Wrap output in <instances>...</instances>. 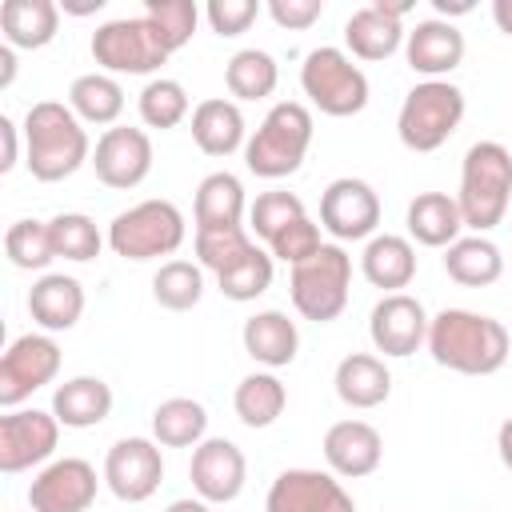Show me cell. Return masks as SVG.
Returning a JSON list of instances; mask_svg holds the SVG:
<instances>
[{
	"label": "cell",
	"mask_w": 512,
	"mask_h": 512,
	"mask_svg": "<svg viewBox=\"0 0 512 512\" xmlns=\"http://www.w3.org/2000/svg\"><path fill=\"white\" fill-rule=\"evenodd\" d=\"M208 432V408L192 396H172L152 408V440L160 448H196Z\"/></svg>",
	"instance_id": "33"
},
{
	"label": "cell",
	"mask_w": 512,
	"mask_h": 512,
	"mask_svg": "<svg viewBox=\"0 0 512 512\" xmlns=\"http://www.w3.org/2000/svg\"><path fill=\"white\" fill-rule=\"evenodd\" d=\"M264 512H356V504L332 472L284 468L264 496Z\"/></svg>",
	"instance_id": "17"
},
{
	"label": "cell",
	"mask_w": 512,
	"mask_h": 512,
	"mask_svg": "<svg viewBox=\"0 0 512 512\" xmlns=\"http://www.w3.org/2000/svg\"><path fill=\"white\" fill-rule=\"evenodd\" d=\"M0 32L12 48H44L60 32V4L52 0H4L0 4Z\"/></svg>",
	"instance_id": "29"
},
{
	"label": "cell",
	"mask_w": 512,
	"mask_h": 512,
	"mask_svg": "<svg viewBox=\"0 0 512 512\" xmlns=\"http://www.w3.org/2000/svg\"><path fill=\"white\" fill-rule=\"evenodd\" d=\"M428 356L460 376H492L512 352V336L496 316L472 308H444L428 324Z\"/></svg>",
	"instance_id": "1"
},
{
	"label": "cell",
	"mask_w": 512,
	"mask_h": 512,
	"mask_svg": "<svg viewBox=\"0 0 512 512\" xmlns=\"http://www.w3.org/2000/svg\"><path fill=\"white\" fill-rule=\"evenodd\" d=\"M224 84H228V92L236 100H264V96L276 92L280 68L272 60V52H264V48H240L224 64Z\"/></svg>",
	"instance_id": "35"
},
{
	"label": "cell",
	"mask_w": 512,
	"mask_h": 512,
	"mask_svg": "<svg viewBox=\"0 0 512 512\" xmlns=\"http://www.w3.org/2000/svg\"><path fill=\"white\" fill-rule=\"evenodd\" d=\"M244 184L232 172H208L196 184V200H192V220L196 232H224V228H244Z\"/></svg>",
	"instance_id": "25"
},
{
	"label": "cell",
	"mask_w": 512,
	"mask_h": 512,
	"mask_svg": "<svg viewBox=\"0 0 512 512\" xmlns=\"http://www.w3.org/2000/svg\"><path fill=\"white\" fill-rule=\"evenodd\" d=\"M512 200V152L500 140H476L460 164V216L476 236L492 232L508 216Z\"/></svg>",
	"instance_id": "3"
},
{
	"label": "cell",
	"mask_w": 512,
	"mask_h": 512,
	"mask_svg": "<svg viewBox=\"0 0 512 512\" xmlns=\"http://www.w3.org/2000/svg\"><path fill=\"white\" fill-rule=\"evenodd\" d=\"M300 88L308 96L312 108H320L324 116H356L368 108V76L360 64H352V56L344 48L320 44L304 56L300 64Z\"/></svg>",
	"instance_id": "7"
},
{
	"label": "cell",
	"mask_w": 512,
	"mask_h": 512,
	"mask_svg": "<svg viewBox=\"0 0 512 512\" xmlns=\"http://www.w3.org/2000/svg\"><path fill=\"white\" fill-rule=\"evenodd\" d=\"M92 168H96L100 184L120 188V192L144 184L152 172V136L144 128H132V124L104 128L96 148H92Z\"/></svg>",
	"instance_id": "15"
},
{
	"label": "cell",
	"mask_w": 512,
	"mask_h": 512,
	"mask_svg": "<svg viewBox=\"0 0 512 512\" xmlns=\"http://www.w3.org/2000/svg\"><path fill=\"white\" fill-rule=\"evenodd\" d=\"M332 384H336V396L360 412L380 408L392 396V372H388L384 356H376V352H348L336 364Z\"/></svg>",
	"instance_id": "24"
},
{
	"label": "cell",
	"mask_w": 512,
	"mask_h": 512,
	"mask_svg": "<svg viewBox=\"0 0 512 512\" xmlns=\"http://www.w3.org/2000/svg\"><path fill=\"white\" fill-rule=\"evenodd\" d=\"M320 248H324V240H320V224H316L312 216L292 220L288 228H280V232L268 240L272 260H280V264H288V268H296V264L312 260Z\"/></svg>",
	"instance_id": "44"
},
{
	"label": "cell",
	"mask_w": 512,
	"mask_h": 512,
	"mask_svg": "<svg viewBox=\"0 0 512 512\" xmlns=\"http://www.w3.org/2000/svg\"><path fill=\"white\" fill-rule=\"evenodd\" d=\"M20 128L12 116H0V140H4V152H0V172H12L16 160H20Z\"/></svg>",
	"instance_id": "47"
},
{
	"label": "cell",
	"mask_w": 512,
	"mask_h": 512,
	"mask_svg": "<svg viewBox=\"0 0 512 512\" xmlns=\"http://www.w3.org/2000/svg\"><path fill=\"white\" fill-rule=\"evenodd\" d=\"M48 228H52V244H56V256L60 260L88 264V260L100 256L104 236H100V228H96L92 216H84V212H56L48 220Z\"/></svg>",
	"instance_id": "39"
},
{
	"label": "cell",
	"mask_w": 512,
	"mask_h": 512,
	"mask_svg": "<svg viewBox=\"0 0 512 512\" xmlns=\"http://www.w3.org/2000/svg\"><path fill=\"white\" fill-rule=\"evenodd\" d=\"M96 468L84 456H60L48 460L32 484H28V504L32 512H88L96 500Z\"/></svg>",
	"instance_id": "13"
},
{
	"label": "cell",
	"mask_w": 512,
	"mask_h": 512,
	"mask_svg": "<svg viewBox=\"0 0 512 512\" xmlns=\"http://www.w3.org/2000/svg\"><path fill=\"white\" fill-rule=\"evenodd\" d=\"M492 20L504 36H512V0H492Z\"/></svg>",
	"instance_id": "50"
},
{
	"label": "cell",
	"mask_w": 512,
	"mask_h": 512,
	"mask_svg": "<svg viewBox=\"0 0 512 512\" xmlns=\"http://www.w3.org/2000/svg\"><path fill=\"white\" fill-rule=\"evenodd\" d=\"M204 16L216 36H240L260 16V0H208Z\"/></svg>",
	"instance_id": "45"
},
{
	"label": "cell",
	"mask_w": 512,
	"mask_h": 512,
	"mask_svg": "<svg viewBox=\"0 0 512 512\" xmlns=\"http://www.w3.org/2000/svg\"><path fill=\"white\" fill-rule=\"evenodd\" d=\"M464 120V92L452 80H420L396 112V136L408 152H436Z\"/></svg>",
	"instance_id": "5"
},
{
	"label": "cell",
	"mask_w": 512,
	"mask_h": 512,
	"mask_svg": "<svg viewBox=\"0 0 512 512\" xmlns=\"http://www.w3.org/2000/svg\"><path fill=\"white\" fill-rule=\"evenodd\" d=\"M272 252H264L260 244H252V252L248 256H240L228 272H220L216 276V284H220V292L228 296V300H236V304H248V300H256V296H264L268 288H272Z\"/></svg>",
	"instance_id": "40"
},
{
	"label": "cell",
	"mask_w": 512,
	"mask_h": 512,
	"mask_svg": "<svg viewBox=\"0 0 512 512\" xmlns=\"http://www.w3.org/2000/svg\"><path fill=\"white\" fill-rule=\"evenodd\" d=\"M380 224V196L368 180L340 176L320 196V228L336 240H372Z\"/></svg>",
	"instance_id": "14"
},
{
	"label": "cell",
	"mask_w": 512,
	"mask_h": 512,
	"mask_svg": "<svg viewBox=\"0 0 512 512\" xmlns=\"http://www.w3.org/2000/svg\"><path fill=\"white\" fill-rule=\"evenodd\" d=\"M348 288H352V256L340 244H324L312 260L296 264L288 276L292 308L312 324L336 320L348 308Z\"/></svg>",
	"instance_id": "8"
},
{
	"label": "cell",
	"mask_w": 512,
	"mask_h": 512,
	"mask_svg": "<svg viewBox=\"0 0 512 512\" xmlns=\"http://www.w3.org/2000/svg\"><path fill=\"white\" fill-rule=\"evenodd\" d=\"M444 272L464 288H488L504 276V256L488 236H460L444 248Z\"/></svg>",
	"instance_id": "31"
},
{
	"label": "cell",
	"mask_w": 512,
	"mask_h": 512,
	"mask_svg": "<svg viewBox=\"0 0 512 512\" xmlns=\"http://www.w3.org/2000/svg\"><path fill=\"white\" fill-rule=\"evenodd\" d=\"M68 108L80 116V124L116 128V120L124 112V88L108 72H84L68 88Z\"/></svg>",
	"instance_id": "32"
},
{
	"label": "cell",
	"mask_w": 512,
	"mask_h": 512,
	"mask_svg": "<svg viewBox=\"0 0 512 512\" xmlns=\"http://www.w3.org/2000/svg\"><path fill=\"white\" fill-rule=\"evenodd\" d=\"M240 340H244V352L256 364H264L268 372L288 368L296 360V352H300V328L280 308H264V312L248 316L244 328H240Z\"/></svg>",
	"instance_id": "22"
},
{
	"label": "cell",
	"mask_w": 512,
	"mask_h": 512,
	"mask_svg": "<svg viewBox=\"0 0 512 512\" xmlns=\"http://www.w3.org/2000/svg\"><path fill=\"white\" fill-rule=\"evenodd\" d=\"M92 60L108 76H152L172 56L148 16H120L92 32Z\"/></svg>",
	"instance_id": "9"
},
{
	"label": "cell",
	"mask_w": 512,
	"mask_h": 512,
	"mask_svg": "<svg viewBox=\"0 0 512 512\" xmlns=\"http://www.w3.org/2000/svg\"><path fill=\"white\" fill-rule=\"evenodd\" d=\"M188 480H192V492L200 500H208V504H232L244 492L248 460H244L240 444H232L224 436H204L192 448Z\"/></svg>",
	"instance_id": "16"
},
{
	"label": "cell",
	"mask_w": 512,
	"mask_h": 512,
	"mask_svg": "<svg viewBox=\"0 0 512 512\" xmlns=\"http://www.w3.org/2000/svg\"><path fill=\"white\" fill-rule=\"evenodd\" d=\"M144 16L152 20V28L160 32L164 48L168 52H180L192 32H196V20H200V8L192 0H144Z\"/></svg>",
	"instance_id": "41"
},
{
	"label": "cell",
	"mask_w": 512,
	"mask_h": 512,
	"mask_svg": "<svg viewBox=\"0 0 512 512\" xmlns=\"http://www.w3.org/2000/svg\"><path fill=\"white\" fill-rule=\"evenodd\" d=\"M136 108H140L144 128L168 132V128H176V124H184L192 100H188V88H184L180 80H172V76H152V80L140 88Z\"/></svg>",
	"instance_id": "37"
},
{
	"label": "cell",
	"mask_w": 512,
	"mask_h": 512,
	"mask_svg": "<svg viewBox=\"0 0 512 512\" xmlns=\"http://www.w3.org/2000/svg\"><path fill=\"white\" fill-rule=\"evenodd\" d=\"M404 224H408V240H416L424 248H448L464 232L460 204L448 192H420V196H412V204L404 212Z\"/></svg>",
	"instance_id": "28"
},
{
	"label": "cell",
	"mask_w": 512,
	"mask_h": 512,
	"mask_svg": "<svg viewBox=\"0 0 512 512\" xmlns=\"http://www.w3.org/2000/svg\"><path fill=\"white\" fill-rule=\"evenodd\" d=\"M324 460L332 476L344 480H364L380 468L384 460V436L368 424V420H336L324 432Z\"/></svg>",
	"instance_id": "20"
},
{
	"label": "cell",
	"mask_w": 512,
	"mask_h": 512,
	"mask_svg": "<svg viewBox=\"0 0 512 512\" xmlns=\"http://www.w3.org/2000/svg\"><path fill=\"white\" fill-rule=\"evenodd\" d=\"M192 140L204 156H232L248 144L244 136V112L228 96H208L192 108Z\"/></svg>",
	"instance_id": "27"
},
{
	"label": "cell",
	"mask_w": 512,
	"mask_h": 512,
	"mask_svg": "<svg viewBox=\"0 0 512 512\" xmlns=\"http://www.w3.org/2000/svg\"><path fill=\"white\" fill-rule=\"evenodd\" d=\"M252 236L248 228H224V232H196V256H200V268L208 272H228L240 256L252 252Z\"/></svg>",
	"instance_id": "43"
},
{
	"label": "cell",
	"mask_w": 512,
	"mask_h": 512,
	"mask_svg": "<svg viewBox=\"0 0 512 512\" xmlns=\"http://www.w3.org/2000/svg\"><path fill=\"white\" fill-rule=\"evenodd\" d=\"M164 480L160 444L148 436H124L104 456V484L124 504H144Z\"/></svg>",
	"instance_id": "12"
},
{
	"label": "cell",
	"mask_w": 512,
	"mask_h": 512,
	"mask_svg": "<svg viewBox=\"0 0 512 512\" xmlns=\"http://www.w3.org/2000/svg\"><path fill=\"white\" fill-rule=\"evenodd\" d=\"M4 256L12 260V268L44 272L56 260V244H52L48 220H16V224H8V232H4Z\"/></svg>",
	"instance_id": "38"
},
{
	"label": "cell",
	"mask_w": 512,
	"mask_h": 512,
	"mask_svg": "<svg viewBox=\"0 0 512 512\" xmlns=\"http://www.w3.org/2000/svg\"><path fill=\"white\" fill-rule=\"evenodd\" d=\"M112 412V388L100 376H72L52 392V416L64 428H96Z\"/></svg>",
	"instance_id": "30"
},
{
	"label": "cell",
	"mask_w": 512,
	"mask_h": 512,
	"mask_svg": "<svg viewBox=\"0 0 512 512\" xmlns=\"http://www.w3.org/2000/svg\"><path fill=\"white\" fill-rule=\"evenodd\" d=\"M24 164L32 180L40 184H60L84 164H92V144L80 124V116L60 104V100H40L28 108L24 124Z\"/></svg>",
	"instance_id": "2"
},
{
	"label": "cell",
	"mask_w": 512,
	"mask_h": 512,
	"mask_svg": "<svg viewBox=\"0 0 512 512\" xmlns=\"http://www.w3.org/2000/svg\"><path fill=\"white\" fill-rule=\"evenodd\" d=\"M284 404H288V388L280 384L276 372H248L232 396V408L244 428H272L284 416Z\"/></svg>",
	"instance_id": "34"
},
{
	"label": "cell",
	"mask_w": 512,
	"mask_h": 512,
	"mask_svg": "<svg viewBox=\"0 0 512 512\" xmlns=\"http://www.w3.org/2000/svg\"><path fill=\"white\" fill-rule=\"evenodd\" d=\"M428 324H432V316L408 292H388L368 312L372 348L384 356H412L420 344H428Z\"/></svg>",
	"instance_id": "18"
},
{
	"label": "cell",
	"mask_w": 512,
	"mask_h": 512,
	"mask_svg": "<svg viewBox=\"0 0 512 512\" xmlns=\"http://www.w3.org/2000/svg\"><path fill=\"white\" fill-rule=\"evenodd\" d=\"M28 312L44 332H68L84 316V284L64 272H44L28 288Z\"/></svg>",
	"instance_id": "23"
},
{
	"label": "cell",
	"mask_w": 512,
	"mask_h": 512,
	"mask_svg": "<svg viewBox=\"0 0 512 512\" xmlns=\"http://www.w3.org/2000/svg\"><path fill=\"white\" fill-rule=\"evenodd\" d=\"M164 512H212V504L200 500V496H180V500H172Z\"/></svg>",
	"instance_id": "51"
},
{
	"label": "cell",
	"mask_w": 512,
	"mask_h": 512,
	"mask_svg": "<svg viewBox=\"0 0 512 512\" xmlns=\"http://www.w3.org/2000/svg\"><path fill=\"white\" fill-rule=\"evenodd\" d=\"M60 372V344L52 332H24L16 336L0 356V404L12 412L32 392L52 384Z\"/></svg>",
	"instance_id": "10"
},
{
	"label": "cell",
	"mask_w": 512,
	"mask_h": 512,
	"mask_svg": "<svg viewBox=\"0 0 512 512\" xmlns=\"http://www.w3.org/2000/svg\"><path fill=\"white\" fill-rule=\"evenodd\" d=\"M12 80H16V48L4 44L0 48V88H12Z\"/></svg>",
	"instance_id": "49"
},
{
	"label": "cell",
	"mask_w": 512,
	"mask_h": 512,
	"mask_svg": "<svg viewBox=\"0 0 512 512\" xmlns=\"http://www.w3.org/2000/svg\"><path fill=\"white\" fill-rule=\"evenodd\" d=\"M404 60L424 80H444L464 64V32L440 16L416 20V28H408L404 36Z\"/></svg>",
	"instance_id": "21"
},
{
	"label": "cell",
	"mask_w": 512,
	"mask_h": 512,
	"mask_svg": "<svg viewBox=\"0 0 512 512\" xmlns=\"http://www.w3.org/2000/svg\"><path fill=\"white\" fill-rule=\"evenodd\" d=\"M320 12H324L320 0H268V16H272L280 28H288V32L312 28V24L320 20Z\"/></svg>",
	"instance_id": "46"
},
{
	"label": "cell",
	"mask_w": 512,
	"mask_h": 512,
	"mask_svg": "<svg viewBox=\"0 0 512 512\" xmlns=\"http://www.w3.org/2000/svg\"><path fill=\"white\" fill-rule=\"evenodd\" d=\"M308 216L304 212V200L296 192H284V188H272V192H260L248 208V228L260 236V240H272L280 228H288L292 220Z\"/></svg>",
	"instance_id": "42"
},
{
	"label": "cell",
	"mask_w": 512,
	"mask_h": 512,
	"mask_svg": "<svg viewBox=\"0 0 512 512\" xmlns=\"http://www.w3.org/2000/svg\"><path fill=\"white\" fill-rule=\"evenodd\" d=\"M204 296V268L192 260H164L152 276V300L168 312H188Z\"/></svg>",
	"instance_id": "36"
},
{
	"label": "cell",
	"mask_w": 512,
	"mask_h": 512,
	"mask_svg": "<svg viewBox=\"0 0 512 512\" xmlns=\"http://www.w3.org/2000/svg\"><path fill=\"white\" fill-rule=\"evenodd\" d=\"M412 12V4H388V0H372L364 8H356L344 20V44L348 56L356 60H388L404 48V16Z\"/></svg>",
	"instance_id": "19"
},
{
	"label": "cell",
	"mask_w": 512,
	"mask_h": 512,
	"mask_svg": "<svg viewBox=\"0 0 512 512\" xmlns=\"http://www.w3.org/2000/svg\"><path fill=\"white\" fill-rule=\"evenodd\" d=\"M188 236L184 212L172 200H140L128 212H116L108 224V248L120 260H160L172 256Z\"/></svg>",
	"instance_id": "6"
},
{
	"label": "cell",
	"mask_w": 512,
	"mask_h": 512,
	"mask_svg": "<svg viewBox=\"0 0 512 512\" xmlns=\"http://www.w3.org/2000/svg\"><path fill=\"white\" fill-rule=\"evenodd\" d=\"M60 420L44 408H12L0 416V472L16 476L48 464L60 444Z\"/></svg>",
	"instance_id": "11"
},
{
	"label": "cell",
	"mask_w": 512,
	"mask_h": 512,
	"mask_svg": "<svg viewBox=\"0 0 512 512\" xmlns=\"http://www.w3.org/2000/svg\"><path fill=\"white\" fill-rule=\"evenodd\" d=\"M104 8V0H88V4H68L64 0V12H72V16H88V12H100Z\"/></svg>",
	"instance_id": "52"
},
{
	"label": "cell",
	"mask_w": 512,
	"mask_h": 512,
	"mask_svg": "<svg viewBox=\"0 0 512 512\" xmlns=\"http://www.w3.org/2000/svg\"><path fill=\"white\" fill-rule=\"evenodd\" d=\"M496 452H500V464L512 472V416L496 428Z\"/></svg>",
	"instance_id": "48"
},
{
	"label": "cell",
	"mask_w": 512,
	"mask_h": 512,
	"mask_svg": "<svg viewBox=\"0 0 512 512\" xmlns=\"http://www.w3.org/2000/svg\"><path fill=\"white\" fill-rule=\"evenodd\" d=\"M360 272L372 288H380L384 296L388 292H404L416 276V248L408 236H396V232H376L364 252H360Z\"/></svg>",
	"instance_id": "26"
},
{
	"label": "cell",
	"mask_w": 512,
	"mask_h": 512,
	"mask_svg": "<svg viewBox=\"0 0 512 512\" xmlns=\"http://www.w3.org/2000/svg\"><path fill=\"white\" fill-rule=\"evenodd\" d=\"M312 112L300 100H280L268 108V116L260 120V128L248 136L244 144V164L252 176L260 180H284L292 176L308 148H312Z\"/></svg>",
	"instance_id": "4"
}]
</instances>
